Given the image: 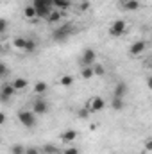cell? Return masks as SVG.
<instances>
[{"instance_id": "cell-1", "label": "cell", "mask_w": 152, "mask_h": 154, "mask_svg": "<svg viewBox=\"0 0 152 154\" xmlns=\"http://www.w3.org/2000/svg\"><path fill=\"white\" fill-rule=\"evenodd\" d=\"M74 23L72 22H66V23H61L57 29H54V32H52V39L54 41H57V43H61V41H66V39L72 36V32H74Z\"/></svg>"}, {"instance_id": "cell-2", "label": "cell", "mask_w": 152, "mask_h": 154, "mask_svg": "<svg viewBox=\"0 0 152 154\" xmlns=\"http://www.w3.org/2000/svg\"><path fill=\"white\" fill-rule=\"evenodd\" d=\"M18 122H20L23 127L32 129V127H36V124H38V116L34 115L31 109H18Z\"/></svg>"}, {"instance_id": "cell-3", "label": "cell", "mask_w": 152, "mask_h": 154, "mask_svg": "<svg viewBox=\"0 0 152 154\" xmlns=\"http://www.w3.org/2000/svg\"><path fill=\"white\" fill-rule=\"evenodd\" d=\"M125 31H127V22H125V20H114L113 23L109 25V29H108V32H109L111 38H120V36H123Z\"/></svg>"}, {"instance_id": "cell-4", "label": "cell", "mask_w": 152, "mask_h": 154, "mask_svg": "<svg viewBox=\"0 0 152 154\" xmlns=\"http://www.w3.org/2000/svg\"><path fill=\"white\" fill-rule=\"evenodd\" d=\"M79 63H81V66H91L93 63H97V52L93 48H90V47L84 48L81 57H79Z\"/></svg>"}, {"instance_id": "cell-5", "label": "cell", "mask_w": 152, "mask_h": 154, "mask_svg": "<svg viewBox=\"0 0 152 154\" xmlns=\"http://www.w3.org/2000/svg\"><path fill=\"white\" fill-rule=\"evenodd\" d=\"M14 95H16V91H14V88H13L11 82H4L0 86V102L2 104H9Z\"/></svg>"}, {"instance_id": "cell-6", "label": "cell", "mask_w": 152, "mask_h": 154, "mask_svg": "<svg viewBox=\"0 0 152 154\" xmlns=\"http://www.w3.org/2000/svg\"><path fill=\"white\" fill-rule=\"evenodd\" d=\"M86 108L90 109V113H99V111H102V109L106 108V100H104L100 95H95V97H91V99L86 102Z\"/></svg>"}, {"instance_id": "cell-7", "label": "cell", "mask_w": 152, "mask_h": 154, "mask_svg": "<svg viewBox=\"0 0 152 154\" xmlns=\"http://www.w3.org/2000/svg\"><path fill=\"white\" fill-rule=\"evenodd\" d=\"M145 50H147V41L138 39V41H132V43H131V47H129V56H131V57H138V56H141Z\"/></svg>"}, {"instance_id": "cell-8", "label": "cell", "mask_w": 152, "mask_h": 154, "mask_svg": "<svg viewBox=\"0 0 152 154\" xmlns=\"http://www.w3.org/2000/svg\"><path fill=\"white\" fill-rule=\"evenodd\" d=\"M31 111H32V113H34L36 116L47 115V113H48V102L38 97V99L32 102V108H31Z\"/></svg>"}, {"instance_id": "cell-9", "label": "cell", "mask_w": 152, "mask_h": 154, "mask_svg": "<svg viewBox=\"0 0 152 154\" xmlns=\"http://www.w3.org/2000/svg\"><path fill=\"white\" fill-rule=\"evenodd\" d=\"M140 0H120L118 2V7L122 11H138L140 9Z\"/></svg>"}, {"instance_id": "cell-10", "label": "cell", "mask_w": 152, "mask_h": 154, "mask_svg": "<svg viewBox=\"0 0 152 154\" xmlns=\"http://www.w3.org/2000/svg\"><path fill=\"white\" fill-rule=\"evenodd\" d=\"M127 91H129V86H127V82H123V81H118V82L114 84V88H113V97H122V99H125Z\"/></svg>"}, {"instance_id": "cell-11", "label": "cell", "mask_w": 152, "mask_h": 154, "mask_svg": "<svg viewBox=\"0 0 152 154\" xmlns=\"http://www.w3.org/2000/svg\"><path fill=\"white\" fill-rule=\"evenodd\" d=\"M11 84H13L14 91L18 93V91H25V90H27V86H29V81H27L25 77H14V79L11 81Z\"/></svg>"}, {"instance_id": "cell-12", "label": "cell", "mask_w": 152, "mask_h": 154, "mask_svg": "<svg viewBox=\"0 0 152 154\" xmlns=\"http://www.w3.org/2000/svg\"><path fill=\"white\" fill-rule=\"evenodd\" d=\"M77 136H79V133H77L75 129H66V131H63L59 134V138H61L63 143H72L74 140H77Z\"/></svg>"}, {"instance_id": "cell-13", "label": "cell", "mask_w": 152, "mask_h": 154, "mask_svg": "<svg viewBox=\"0 0 152 154\" xmlns=\"http://www.w3.org/2000/svg\"><path fill=\"white\" fill-rule=\"evenodd\" d=\"M109 106H111L113 111H123L125 109V99H122V97H111Z\"/></svg>"}, {"instance_id": "cell-14", "label": "cell", "mask_w": 152, "mask_h": 154, "mask_svg": "<svg viewBox=\"0 0 152 154\" xmlns=\"http://www.w3.org/2000/svg\"><path fill=\"white\" fill-rule=\"evenodd\" d=\"M63 11H59V9H52L50 13H48V16H47V22L48 23H57V22H61L63 20Z\"/></svg>"}, {"instance_id": "cell-15", "label": "cell", "mask_w": 152, "mask_h": 154, "mask_svg": "<svg viewBox=\"0 0 152 154\" xmlns=\"http://www.w3.org/2000/svg\"><path fill=\"white\" fill-rule=\"evenodd\" d=\"M72 5V0H52V7L54 9H59V11H68Z\"/></svg>"}, {"instance_id": "cell-16", "label": "cell", "mask_w": 152, "mask_h": 154, "mask_svg": "<svg viewBox=\"0 0 152 154\" xmlns=\"http://www.w3.org/2000/svg\"><path fill=\"white\" fill-rule=\"evenodd\" d=\"M32 90H34V93H36V95H45V93L48 91V84H47L45 81H38V82L34 84V88H32Z\"/></svg>"}, {"instance_id": "cell-17", "label": "cell", "mask_w": 152, "mask_h": 154, "mask_svg": "<svg viewBox=\"0 0 152 154\" xmlns=\"http://www.w3.org/2000/svg\"><path fill=\"white\" fill-rule=\"evenodd\" d=\"M74 81H75V77L70 75V74H65V75L59 77V84H61V86H65V88H70V86L74 84Z\"/></svg>"}, {"instance_id": "cell-18", "label": "cell", "mask_w": 152, "mask_h": 154, "mask_svg": "<svg viewBox=\"0 0 152 154\" xmlns=\"http://www.w3.org/2000/svg\"><path fill=\"white\" fill-rule=\"evenodd\" d=\"M23 18H25V20H34V18H36V11H34L32 4H29V5L23 7Z\"/></svg>"}, {"instance_id": "cell-19", "label": "cell", "mask_w": 152, "mask_h": 154, "mask_svg": "<svg viewBox=\"0 0 152 154\" xmlns=\"http://www.w3.org/2000/svg\"><path fill=\"white\" fill-rule=\"evenodd\" d=\"M25 41H27V38H23V36H16V38H13V47L18 48V50H23V48H25Z\"/></svg>"}, {"instance_id": "cell-20", "label": "cell", "mask_w": 152, "mask_h": 154, "mask_svg": "<svg viewBox=\"0 0 152 154\" xmlns=\"http://www.w3.org/2000/svg\"><path fill=\"white\" fill-rule=\"evenodd\" d=\"M93 75V68L91 66H81V79H84V81H88V79H91Z\"/></svg>"}, {"instance_id": "cell-21", "label": "cell", "mask_w": 152, "mask_h": 154, "mask_svg": "<svg viewBox=\"0 0 152 154\" xmlns=\"http://www.w3.org/2000/svg\"><path fill=\"white\" fill-rule=\"evenodd\" d=\"M38 48V41L32 38H27V41H25V48H23V52H34Z\"/></svg>"}, {"instance_id": "cell-22", "label": "cell", "mask_w": 152, "mask_h": 154, "mask_svg": "<svg viewBox=\"0 0 152 154\" xmlns=\"http://www.w3.org/2000/svg\"><path fill=\"white\" fill-rule=\"evenodd\" d=\"M91 68H93V75L95 77H104V74H106V68L100 63H93Z\"/></svg>"}, {"instance_id": "cell-23", "label": "cell", "mask_w": 152, "mask_h": 154, "mask_svg": "<svg viewBox=\"0 0 152 154\" xmlns=\"http://www.w3.org/2000/svg\"><path fill=\"white\" fill-rule=\"evenodd\" d=\"M41 149V152L43 154H59V151H57V147L56 145H52V143H45L43 147H39Z\"/></svg>"}, {"instance_id": "cell-24", "label": "cell", "mask_w": 152, "mask_h": 154, "mask_svg": "<svg viewBox=\"0 0 152 154\" xmlns=\"http://www.w3.org/2000/svg\"><path fill=\"white\" fill-rule=\"evenodd\" d=\"M90 115H91V113H90V109H88L86 106H82V108L77 111V116H79L81 120H88V118H90Z\"/></svg>"}, {"instance_id": "cell-25", "label": "cell", "mask_w": 152, "mask_h": 154, "mask_svg": "<svg viewBox=\"0 0 152 154\" xmlns=\"http://www.w3.org/2000/svg\"><path fill=\"white\" fill-rule=\"evenodd\" d=\"M11 154H25V147L22 143H13L11 145Z\"/></svg>"}, {"instance_id": "cell-26", "label": "cell", "mask_w": 152, "mask_h": 154, "mask_svg": "<svg viewBox=\"0 0 152 154\" xmlns=\"http://www.w3.org/2000/svg\"><path fill=\"white\" fill-rule=\"evenodd\" d=\"M11 74V70H9V66L5 65V63H2L0 61V79H4V77H7Z\"/></svg>"}, {"instance_id": "cell-27", "label": "cell", "mask_w": 152, "mask_h": 154, "mask_svg": "<svg viewBox=\"0 0 152 154\" xmlns=\"http://www.w3.org/2000/svg\"><path fill=\"white\" fill-rule=\"evenodd\" d=\"M61 154H81V152H79V149H77L75 145H68V147L63 149V152Z\"/></svg>"}, {"instance_id": "cell-28", "label": "cell", "mask_w": 152, "mask_h": 154, "mask_svg": "<svg viewBox=\"0 0 152 154\" xmlns=\"http://www.w3.org/2000/svg\"><path fill=\"white\" fill-rule=\"evenodd\" d=\"M25 154H41V149L36 145H29V147H25Z\"/></svg>"}, {"instance_id": "cell-29", "label": "cell", "mask_w": 152, "mask_h": 154, "mask_svg": "<svg viewBox=\"0 0 152 154\" xmlns=\"http://www.w3.org/2000/svg\"><path fill=\"white\" fill-rule=\"evenodd\" d=\"M90 7H91L90 0H81V4H79V11H88Z\"/></svg>"}, {"instance_id": "cell-30", "label": "cell", "mask_w": 152, "mask_h": 154, "mask_svg": "<svg viewBox=\"0 0 152 154\" xmlns=\"http://www.w3.org/2000/svg\"><path fill=\"white\" fill-rule=\"evenodd\" d=\"M7 27H9V25H7V22H5L4 18H0V34H4V32L7 31Z\"/></svg>"}, {"instance_id": "cell-31", "label": "cell", "mask_w": 152, "mask_h": 154, "mask_svg": "<svg viewBox=\"0 0 152 154\" xmlns=\"http://www.w3.org/2000/svg\"><path fill=\"white\" fill-rule=\"evenodd\" d=\"M145 152H152V140L150 138L145 142Z\"/></svg>"}, {"instance_id": "cell-32", "label": "cell", "mask_w": 152, "mask_h": 154, "mask_svg": "<svg viewBox=\"0 0 152 154\" xmlns=\"http://www.w3.org/2000/svg\"><path fill=\"white\" fill-rule=\"evenodd\" d=\"M5 122H7V115H5L4 111H0V125H4Z\"/></svg>"}, {"instance_id": "cell-33", "label": "cell", "mask_w": 152, "mask_h": 154, "mask_svg": "<svg viewBox=\"0 0 152 154\" xmlns=\"http://www.w3.org/2000/svg\"><path fill=\"white\" fill-rule=\"evenodd\" d=\"M79 2H81V0H79Z\"/></svg>"}]
</instances>
